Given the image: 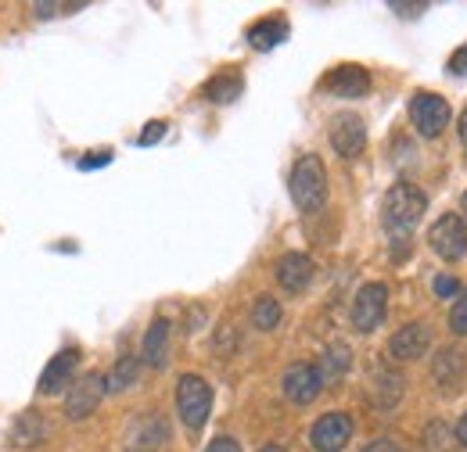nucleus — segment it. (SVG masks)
<instances>
[{
  "label": "nucleus",
  "instance_id": "1",
  "mask_svg": "<svg viewBox=\"0 0 467 452\" xmlns=\"http://www.w3.org/2000/svg\"><path fill=\"white\" fill-rule=\"evenodd\" d=\"M424 194L413 187V183H396L389 194H385V201H381V223L385 230L392 233V237H400V241H407V233L413 226L420 223V216H424Z\"/></svg>",
  "mask_w": 467,
  "mask_h": 452
},
{
  "label": "nucleus",
  "instance_id": "2",
  "mask_svg": "<svg viewBox=\"0 0 467 452\" xmlns=\"http://www.w3.org/2000/svg\"><path fill=\"white\" fill-rule=\"evenodd\" d=\"M292 198L302 212H320L327 201V172L317 155H302L292 170Z\"/></svg>",
  "mask_w": 467,
  "mask_h": 452
},
{
  "label": "nucleus",
  "instance_id": "3",
  "mask_svg": "<svg viewBox=\"0 0 467 452\" xmlns=\"http://www.w3.org/2000/svg\"><path fill=\"white\" fill-rule=\"evenodd\" d=\"M176 409H180V420H183L191 431L205 427L209 409H213V388H209L202 377H194V374L180 377V385H176Z\"/></svg>",
  "mask_w": 467,
  "mask_h": 452
},
{
  "label": "nucleus",
  "instance_id": "4",
  "mask_svg": "<svg viewBox=\"0 0 467 452\" xmlns=\"http://www.w3.org/2000/svg\"><path fill=\"white\" fill-rule=\"evenodd\" d=\"M385 309H389V287L385 283H363L356 291V302H352V327L363 334L378 331L385 320Z\"/></svg>",
  "mask_w": 467,
  "mask_h": 452
},
{
  "label": "nucleus",
  "instance_id": "5",
  "mask_svg": "<svg viewBox=\"0 0 467 452\" xmlns=\"http://www.w3.org/2000/svg\"><path fill=\"white\" fill-rule=\"evenodd\" d=\"M410 118H413L420 137H439L450 126V105L439 94H417L410 101Z\"/></svg>",
  "mask_w": 467,
  "mask_h": 452
},
{
  "label": "nucleus",
  "instance_id": "6",
  "mask_svg": "<svg viewBox=\"0 0 467 452\" xmlns=\"http://www.w3.org/2000/svg\"><path fill=\"white\" fill-rule=\"evenodd\" d=\"M428 244H431L435 255H442L446 262H457L467 252V223L461 216H442L439 223L428 230Z\"/></svg>",
  "mask_w": 467,
  "mask_h": 452
},
{
  "label": "nucleus",
  "instance_id": "7",
  "mask_svg": "<svg viewBox=\"0 0 467 452\" xmlns=\"http://www.w3.org/2000/svg\"><path fill=\"white\" fill-rule=\"evenodd\" d=\"M109 388H105V377L101 374H83L72 388H68V396H65V416L68 420H87L94 409H98V402L105 396Z\"/></svg>",
  "mask_w": 467,
  "mask_h": 452
},
{
  "label": "nucleus",
  "instance_id": "8",
  "mask_svg": "<svg viewBox=\"0 0 467 452\" xmlns=\"http://www.w3.org/2000/svg\"><path fill=\"white\" fill-rule=\"evenodd\" d=\"M313 449L317 452H342L352 442V420L346 413H327L313 424V435H309Z\"/></svg>",
  "mask_w": 467,
  "mask_h": 452
},
{
  "label": "nucleus",
  "instance_id": "9",
  "mask_svg": "<svg viewBox=\"0 0 467 452\" xmlns=\"http://www.w3.org/2000/svg\"><path fill=\"white\" fill-rule=\"evenodd\" d=\"M320 388H324V377H320L317 366H309V363H295V366H288V374H285V396H288V402H295V406H309L313 398L320 396Z\"/></svg>",
  "mask_w": 467,
  "mask_h": 452
},
{
  "label": "nucleus",
  "instance_id": "10",
  "mask_svg": "<svg viewBox=\"0 0 467 452\" xmlns=\"http://www.w3.org/2000/svg\"><path fill=\"white\" fill-rule=\"evenodd\" d=\"M331 144H335V151L342 155V159H356L359 151H363V144H367V126H363V118L359 115H338L335 122H331Z\"/></svg>",
  "mask_w": 467,
  "mask_h": 452
},
{
  "label": "nucleus",
  "instance_id": "11",
  "mask_svg": "<svg viewBox=\"0 0 467 452\" xmlns=\"http://www.w3.org/2000/svg\"><path fill=\"white\" fill-rule=\"evenodd\" d=\"M324 90H331L335 98H363L370 90V76L359 65H338L324 76Z\"/></svg>",
  "mask_w": 467,
  "mask_h": 452
},
{
  "label": "nucleus",
  "instance_id": "12",
  "mask_svg": "<svg viewBox=\"0 0 467 452\" xmlns=\"http://www.w3.org/2000/svg\"><path fill=\"white\" fill-rule=\"evenodd\" d=\"M428 344H431L428 327H424V324H407V327H400V331L392 334V341H389V352H392V359L410 363V359H420V355L428 352Z\"/></svg>",
  "mask_w": 467,
  "mask_h": 452
},
{
  "label": "nucleus",
  "instance_id": "13",
  "mask_svg": "<svg viewBox=\"0 0 467 452\" xmlns=\"http://www.w3.org/2000/svg\"><path fill=\"white\" fill-rule=\"evenodd\" d=\"M76 366H79V352H76V348H61L58 355L47 363V370L40 374V392H44V396H58L61 388L72 381Z\"/></svg>",
  "mask_w": 467,
  "mask_h": 452
},
{
  "label": "nucleus",
  "instance_id": "14",
  "mask_svg": "<svg viewBox=\"0 0 467 452\" xmlns=\"http://www.w3.org/2000/svg\"><path fill=\"white\" fill-rule=\"evenodd\" d=\"M313 259L309 255H302V252H288V255H281L277 259V281L285 291H306L309 281H313Z\"/></svg>",
  "mask_w": 467,
  "mask_h": 452
},
{
  "label": "nucleus",
  "instance_id": "15",
  "mask_svg": "<svg viewBox=\"0 0 467 452\" xmlns=\"http://www.w3.org/2000/svg\"><path fill=\"white\" fill-rule=\"evenodd\" d=\"M144 359H148V366H155V370L166 366V359H170V324H166V320H155V324L148 327V334H144Z\"/></svg>",
  "mask_w": 467,
  "mask_h": 452
},
{
  "label": "nucleus",
  "instance_id": "16",
  "mask_svg": "<svg viewBox=\"0 0 467 452\" xmlns=\"http://www.w3.org/2000/svg\"><path fill=\"white\" fill-rule=\"evenodd\" d=\"M285 36H288V22H281V18H263V22H255V26L248 29V44H252L255 51H270V47H277Z\"/></svg>",
  "mask_w": 467,
  "mask_h": 452
},
{
  "label": "nucleus",
  "instance_id": "17",
  "mask_svg": "<svg viewBox=\"0 0 467 452\" xmlns=\"http://www.w3.org/2000/svg\"><path fill=\"white\" fill-rule=\"evenodd\" d=\"M44 435H47V424H44V416H36V413H22V416L15 420V427H11V442H15L18 449L40 446Z\"/></svg>",
  "mask_w": 467,
  "mask_h": 452
},
{
  "label": "nucleus",
  "instance_id": "18",
  "mask_svg": "<svg viewBox=\"0 0 467 452\" xmlns=\"http://www.w3.org/2000/svg\"><path fill=\"white\" fill-rule=\"evenodd\" d=\"M461 377H464V355L457 348L439 352V359H435V381L446 385V388H457Z\"/></svg>",
  "mask_w": 467,
  "mask_h": 452
},
{
  "label": "nucleus",
  "instance_id": "19",
  "mask_svg": "<svg viewBox=\"0 0 467 452\" xmlns=\"http://www.w3.org/2000/svg\"><path fill=\"white\" fill-rule=\"evenodd\" d=\"M349 348L346 344H331L327 352H324V363L317 366L320 370V377H324V385H331V381H338L346 370H349Z\"/></svg>",
  "mask_w": 467,
  "mask_h": 452
},
{
  "label": "nucleus",
  "instance_id": "20",
  "mask_svg": "<svg viewBox=\"0 0 467 452\" xmlns=\"http://www.w3.org/2000/svg\"><path fill=\"white\" fill-rule=\"evenodd\" d=\"M137 370H140L137 355H122L116 366H112V374L105 377V388H109V392H122V388L137 385Z\"/></svg>",
  "mask_w": 467,
  "mask_h": 452
},
{
  "label": "nucleus",
  "instance_id": "21",
  "mask_svg": "<svg viewBox=\"0 0 467 452\" xmlns=\"http://www.w3.org/2000/svg\"><path fill=\"white\" fill-rule=\"evenodd\" d=\"M252 324H255L259 331H274V327L281 324V302L270 298V294L255 298V305H252Z\"/></svg>",
  "mask_w": 467,
  "mask_h": 452
},
{
  "label": "nucleus",
  "instance_id": "22",
  "mask_svg": "<svg viewBox=\"0 0 467 452\" xmlns=\"http://www.w3.org/2000/svg\"><path fill=\"white\" fill-rule=\"evenodd\" d=\"M237 94H241V79H237V76H216V79L205 87V98L216 101V105H227Z\"/></svg>",
  "mask_w": 467,
  "mask_h": 452
},
{
  "label": "nucleus",
  "instance_id": "23",
  "mask_svg": "<svg viewBox=\"0 0 467 452\" xmlns=\"http://www.w3.org/2000/svg\"><path fill=\"white\" fill-rule=\"evenodd\" d=\"M378 388L385 392V396L378 398V406H385V409H389V406H396V402H400V396H403V377H400V374L381 370V374H378Z\"/></svg>",
  "mask_w": 467,
  "mask_h": 452
},
{
  "label": "nucleus",
  "instance_id": "24",
  "mask_svg": "<svg viewBox=\"0 0 467 452\" xmlns=\"http://www.w3.org/2000/svg\"><path fill=\"white\" fill-rule=\"evenodd\" d=\"M450 327H453V334H467V287L461 291V298L453 302V313H450Z\"/></svg>",
  "mask_w": 467,
  "mask_h": 452
},
{
  "label": "nucleus",
  "instance_id": "25",
  "mask_svg": "<svg viewBox=\"0 0 467 452\" xmlns=\"http://www.w3.org/2000/svg\"><path fill=\"white\" fill-rule=\"evenodd\" d=\"M162 137H166V122H148V129L140 133L137 144H140V148H151V144H159Z\"/></svg>",
  "mask_w": 467,
  "mask_h": 452
},
{
  "label": "nucleus",
  "instance_id": "26",
  "mask_svg": "<svg viewBox=\"0 0 467 452\" xmlns=\"http://www.w3.org/2000/svg\"><path fill=\"white\" fill-rule=\"evenodd\" d=\"M442 435H446V427H442V424H431V427H428V435H424V438H428V449L442 452V442H439Z\"/></svg>",
  "mask_w": 467,
  "mask_h": 452
},
{
  "label": "nucleus",
  "instance_id": "27",
  "mask_svg": "<svg viewBox=\"0 0 467 452\" xmlns=\"http://www.w3.org/2000/svg\"><path fill=\"white\" fill-rule=\"evenodd\" d=\"M109 162H112V151H94L90 159L79 162V170H94V166H109Z\"/></svg>",
  "mask_w": 467,
  "mask_h": 452
},
{
  "label": "nucleus",
  "instance_id": "28",
  "mask_svg": "<svg viewBox=\"0 0 467 452\" xmlns=\"http://www.w3.org/2000/svg\"><path fill=\"white\" fill-rule=\"evenodd\" d=\"M450 72H457V76H467V47H461L457 55L450 57Z\"/></svg>",
  "mask_w": 467,
  "mask_h": 452
},
{
  "label": "nucleus",
  "instance_id": "29",
  "mask_svg": "<svg viewBox=\"0 0 467 452\" xmlns=\"http://www.w3.org/2000/svg\"><path fill=\"white\" fill-rule=\"evenodd\" d=\"M363 452H403V449H400L392 438H378V442H370V446H367Z\"/></svg>",
  "mask_w": 467,
  "mask_h": 452
},
{
  "label": "nucleus",
  "instance_id": "30",
  "mask_svg": "<svg viewBox=\"0 0 467 452\" xmlns=\"http://www.w3.org/2000/svg\"><path fill=\"white\" fill-rule=\"evenodd\" d=\"M205 452H241V446H237L234 438H216Z\"/></svg>",
  "mask_w": 467,
  "mask_h": 452
},
{
  "label": "nucleus",
  "instance_id": "31",
  "mask_svg": "<svg viewBox=\"0 0 467 452\" xmlns=\"http://www.w3.org/2000/svg\"><path fill=\"white\" fill-rule=\"evenodd\" d=\"M435 291H439V294H457L461 283L453 281V277H439V281H435Z\"/></svg>",
  "mask_w": 467,
  "mask_h": 452
},
{
  "label": "nucleus",
  "instance_id": "32",
  "mask_svg": "<svg viewBox=\"0 0 467 452\" xmlns=\"http://www.w3.org/2000/svg\"><path fill=\"white\" fill-rule=\"evenodd\" d=\"M457 442H461V446L467 449V413L461 416V424H457Z\"/></svg>",
  "mask_w": 467,
  "mask_h": 452
},
{
  "label": "nucleus",
  "instance_id": "33",
  "mask_svg": "<svg viewBox=\"0 0 467 452\" xmlns=\"http://www.w3.org/2000/svg\"><path fill=\"white\" fill-rule=\"evenodd\" d=\"M461 140H464V144H467V112L461 115Z\"/></svg>",
  "mask_w": 467,
  "mask_h": 452
},
{
  "label": "nucleus",
  "instance_id": "34",
  "mask_svg": "<svg viewBox=\"0 0 467 452\" xmlns=\"http://www.w3.org/2000/svg\"><path fill=\"white\" fill-rule=\"evenodd\" d=\"M259 452H285L281 446H266V449H259Z\"/></svg>",
  "mask_w": 467,
  "mask_h": 452
},
{
  "label": "nucleus",
  "instance_id": "35",
  "mask_svg": "<svg viewBox=\"0 0 467 452\" xmlns=\"http://www.w3.org/2000/svg\"><path fill=\"white\" fill-rule=\"evenodd\" d=\"M464 212H467V194H464Z\"/></svg>",
  "mask_w": 467,
  "mask_h": 452
}]
</instances>
